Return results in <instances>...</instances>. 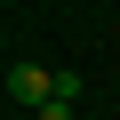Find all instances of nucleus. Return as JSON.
<instances>
[{
    "label": "nucleus",
    "mask_w": 120,
    "mask_h": 120,
    "mask_svg": "<svg viewBox=\"0 0 120 120\" xmlns=\"http://www.w3.org/2000/svg\"><path fill=\"white\" fill-rule=\"evenodd\" d=\"M8 96H16V104H32V112H40V104H56V72H48V64H8Z\"/></svg>",
    "instance_id": "1"
},
{
    "label": "nucleus",
    "mask_w": 120,
    "mask_h": 120,
    "mask_svg": "<svg viewBox=\"0 0 120 120\" xmlns=\"http://www.w3.org/2000/svg\"><path fill=\"white\" fill-rule=\"evenodd\" d=\"M40 120H80V104H40Z\"/></svg>",
    "instance_id": "2"
}]
</instances>
